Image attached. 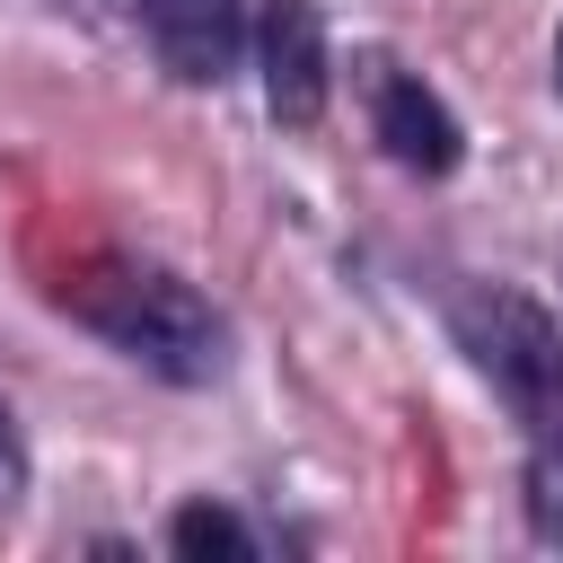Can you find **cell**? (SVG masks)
<instances>
[{
	"mask_svg": "<svg viewBox=\"0 0 563 563\" xmlns=\"http://www.w3.org/2000/svg\"><path fill=\"white\" fill-rule=\"evenodd\" d=\"M255 79L273 123L317 132L325 97H334V53H325V18L317 0H255Z\"/></svg>",
	"mask_w": 563,
	"mask_h": 563,
	"instance_id": "3957f363",
	"label": "cell"
},
{
	"mask_svg": "<svg viewBox=\"0 0 563 563\" xmlns=\"http://www.w3.org/2000/svg\"><path fill=\"white\" fill-rule=\"evenodd\" d=\"M554 97H563V26H554Z\"/></svg>",
	"mask_w": 563,
	"mask_h": 563,
	"instance_id": "9c48e42d",
	"label": "cell"
},
{
	"mask_svg": "<svg viewBox=\"0 0 563 563\" xmlns=\"http://www.w3.org/2000/svg\"><path fill=\"white\" fill-rule=\"evenodd\" d=\"M167 554H185V563H255L264 554V537L246 528V510H229V501H176L167 510Z\"/></svg>",
	"mask_w": 563,
	"mask_h": 563,
	"instance_id": "8992f818",
	"label": "cell"
},
{
	"mask_svg": "<svg viewBox=\"0 0 563 563\" xmlns=\"http://www.w3.org/2000/svg\"><path fill=\"white\" fill-rule=\"evenodd\" d=\"M132 9H141V35H150L158 70L185 79V88H220L255 53V9L246 0H132Z\"/></svg>",
	"mask_w": 563,
	"mask_h": 563,
	"instance_id": "5b68a950",
	"label": "cell"
},
{
	"mask_svg": "<svg viewBox=\"0 0 563 563\" xmlns=\"http://www.w3.org/2000/svg\"><path fill=\"white\" fill-rule=\"evenodd\" d=\"M26 484H35V449H26V422H18V405L0 387V510H18Z\"/></svg>",
	"mask_w": 563,
	"mask_h": 563,
	"instance_id": "ba28073f",
	"label": "cell"
},
{
	"mask_svg": "<svg viewBox=\"0 0 563 563\" xmlns=\"http://www.w3.org/2000/svg\"><path fill=\"white\" fill-rule=\"evenodd\" d=\"M62 317H79L97 343H114L132 369L167 378V387H220L229 378V317L167 264L141 255H97L70 282H53Z\"/></svg>",
	"mask_w": 563,
	"mask_h": 563,
	"instance_id": "6da1fadb",
	"label": "cell"
},
{
	"mask_svg": "<svg viewBox=\"0 0 563 563\" xmlns=\"http://www.w3.org/2000/svg\"><path fill=\"white\" fill-rule=\"evenodd\" d=\"M449 334L475 361V378L510 405V422H528L537 440L563 431V325L510 290V282H466L449 299Z\"/></svg>",
	"mask_w": 563,
	"mask_h": 563,
	"instance_id": "7a4b0ae2",
	"label": "cell"
},
{
	"mask_svg": "<svg viewBox=\"0 0 563 563\" xmlns=\"http://www.w3.org/2000/svg\"><path fill=\"white\" fill-rule=\"evenodd\" d=\"M369 141H378L405 176H422V185L457 176V158H466V123L449 114V97H440L422 70H396V62L369 70Z\"/></svg>",
	"mask_w": 563,
	"mask_h": 563,
	"instance_id": "277c9868",
	"label": "cell"
},
{
	"mask_svg": "<svg viewBox=\"0 0 563 563\" xmlns=\"http://www.w3.org/2000/svg\"><path fill=\"white\" fill-rule=\"evenodd\" d=\"M519 510H528V537L563 554V431H545L528 449V475H519Z\"/></svg>",
	"mask_w": 563,
	"mask_h": 563,
	"instance_id": "52a82bcc",
	"label": "cell"
}]
</instances>
